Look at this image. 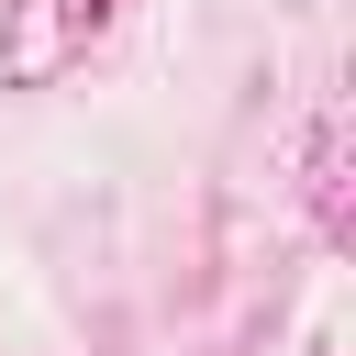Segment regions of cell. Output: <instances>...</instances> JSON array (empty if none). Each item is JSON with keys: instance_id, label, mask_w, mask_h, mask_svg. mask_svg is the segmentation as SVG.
<instances>
[{"instance_id": "cell-1", "label": "cell", "mask_w": 356, "mask_h": 356, "mask_svg": "<svg viewBox=\"0 0 356 356\" xmlns=\"http://www.w3.org/2000/svg\"><path fill=\"white\" fill-rule=\"evenodd\" d=\"M111 0H0V89H44L100 44Z\"/></svg>"}]
</instances>
